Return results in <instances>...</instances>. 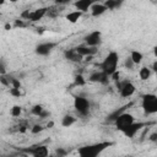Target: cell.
<instances>
[{"mask_svg":"<svg viewBox=\"0 0 157 157\" xmlns=\"http://www.w3.org/2000/svg\"><path fill=\"white\" fill-rule=\"evenodd\" d=\"M112 145H113V142H110V141H103V142L92 144V145H87V146L80 147L77 150V152H78V155L81 157H96V156L102 153L105 148H108Z\"/></svg>","mask_w":157,"mask_h":157,"instance_id":"cell-1","label":"cell"},{"mask_svg":"<svg viewBox=\"0 0 157 157\" xmlns=\"http://www.w3.org/2000/svg\"><path fill=\"white\" fill-rule=\"evenodd\" d=\"M118 63H119V54L117 52L112 50V52H109L107 54V56L99 64V69H101V71H103L104 74L110 76V74H113L117 70Z\"/></svg>","mask_w":157,"mask_h":157,"instance_id":"cell-2","label":"cell"},{"mask_svg":"<svg viewBox=\"0 0 157 157\" xmlns=\"http://www.w3.org/2000/svg\"><path fill=\"white\" fill-rule=\"evenodd\" d=\"M142 109L146 115L155 114L157 112V96L155 93L142 94Z\"/></svg>","mask_w":157,"mask_h":157,"instance_id":"cell-3","label":"cell"},{"mask_svg":"<svg viewBox=\"0 0 157 157\" xmlns=\"http://www.w3.org/2000/svg\"><path fill=\"white\" fill-rule=\"evenodd\" d=\"M74 108H75V110L77 112L78 115L87 117L88 113H90L91 104H90V101L87 98L81 97V96H76L74 98Z\"/></svg>","mask_w":157,"mask_h":157,"instance_id":"cell-4","label":"cell"},{"mask_svg":"<svg viewBox=\"0 0 157 157\" xmlns=\"http://www.w3.org/2000/svg\"><path fill=\"white\" fill-rule=\"evenodd\" d=\"M135 121V118L132 114L128 113V112H123L121 114H119L117 117V119L114 120V125L117 128V130L119 131H123L128 125H130L131 123Z\"/></svg>","mask_w":157,"mask_h":157,"instance_id":"cell-5","label":"cell"},{"mask_svg":"<svg viewBox=\"0 0 157 157\" xmlns=\"http://www.w3.org/2000/svg\"><path fill=\"white\" fill-rule=\"evenodd\" d=\"M148 125V123H141V121H139V123H131L130 125H128L121 132L126 136V137H129V139H132L144 126H147Z\"/></svg>","mask_w":157,"mask_h":157,"instance_id":"cell-6","label":"cell"},{"mask_svg":"<svg viewBox=\"0 0 157 157\" xmlns=\"http://www.w3.org/2000/svg\"><path fill=\"white\" fill-rule=\"evenodd\" d=\"M25 153H28V155H32L34 157H47L49 155V151H48V147L44 146V145H36V146H31L28 148H25L23 150Z\"/></svg>","mask_w":157,"mask_h":157,"instance_id":"cell-7","label":"cell"},{"mask_svg":"<svg viewBox=\"0 0 157 157\" xmlns=\"http://www.w3.org/2000/svg\"><path fill=\"white\" fill-rule=\"evenodd\" d=\"M85 44L90 45V47H98L102 42V33L99 31H92L90 32L85 38Z\"/></svg>","mask_w":157,"mask_h":157,"instance_id":"cell-8","label":"cell"},{"mask_svg":"<svg viewBox=\"0 0 157 157\" xmlns=\"http://www.w3.org/2000/svg\"><path fill=\"white\" fill-rule=\"evenodd\" d=\"M55 47H56V43H54V42H44V43H39L36 47L34 52L37 55L45 56V55H49Z\"/></svg>","mask_w":157,"mask_h":157,"instance_id":"cell-9","label":"cell"},{"mask_svg":"<svg viewBox=\"0 0 157 157\" xmlns=\"http://www.w3.org/2000/svg\"><path fill=\"white\" fill-rule=\"evenodd\" d=\"M135 85L129 81V80H125V81H121V86H120V90H119V93H120V97L123 98H129L131 97L134 93H135Z\"/></svg>","mask_w":157,"mask_h":157,"instance_id":"cell-10","label":"cell"},{"mask_svg":"<svg viewBox=\"0 0 157 157\" xmlns=\"http://www.w3.org/2000/svg\"><path fill=\"white\" fill-rule=\"evenodd\" d=\"M109 76L107 74H104L103 71H94L88 76V81L90 82H96V83H102V85H108L109 82Z\"/></svg>","mask_w":157,"mask_h":157,"instance_id":"cell-11","label":"cell"},{"mask_svg":"<svg viewBox=\"0 0 157 157\" xmlns=\"http://www.w3.org/2000/svg\"><path fill=\"white\" fill-rule=\"evenodd\" d=\"M94 2H98V0H76L74 2V6L77 11H81L83 13V12H87Z\"/></svg>","mask_w":157,"mask_h":157,"instance_id":"cell-12","label":"cell"},{"mask_svg":"<svg viewBox=\"0 0 157 157\" xmlns=\"http://www.w3.org/2000/svg\"><path fill=\"white\" fill-rule=\"evenodd\" d=\"M47 10H48V7H39V9H36L33 11H31L28 21L29 22H38V21H40L47 15Z\"/></svg>","mask_w":157,"mask_h":157,"instance_id":"cell-13","label":"cell"},{"mask_svg":"<svg viewBox=\"0 0 157 157\" xmlns=\"http://www.w3.org/2000/svg\"><path fill=\"white\" fill-rule=\"evenodd\" d=\"M75 49H76V52L80 54V55H82L83 58L85 56H90V55H94V54H97V52H98V49H97V47H90V45H77V47H75Z\"/></svg>","mask_w":157,"mask_h":157,"instance_id":"cell-14","label":"cell"},{"mask_svg":"<svg viewBox=\"0 0 157 157\" xmlns=\"http://www.w3.org/2000/svg\"><path fill=\"white\" fill-rule=\"evenodd\" d=\"M64 56L66 60L71 61V63H81L83 60V56L80 55L75 48H71V49H66L64 52Z\"/></svg>","mask_w":157,"mask_h":157,"instance_id":"cell-15","label":"cell"},{"mask_svg":"<svg viewBox=\"0 0 157 157\" xmlns=\"http://www.w3.org/2000/svg\"><path fill=\"white\" fill-rule=\"evenodd\" d=\"M132 105V103H128V104H125V105H123V107H120V108H118V109H115V110H113L108 117H107V119H105V123H114V120L117 119V117L119 115V114H121L123 112H125L129 107H131Z\"/></svg>","mask_w":157,"mask_h":157,"instance_id":"cell-16","label":"cell"},{"mask_svg":"<svg viewBox=\"0 0 157 157\" xmlns=\"http://www.w3.org/2000/svg\"><path fill=\"white\" fill-rule=\"evenodd\" d=\"M91 15L93 17H99L102 16L105 11H107V7L104 6V4H99V2H94L92 6H91Z\"/></svg>","mask_w":157,"mask_h":157,"instance_id":"cell-17","label":"cell"},{"mask_svg":"<svg viewBox=\"0 0 157 157\" xmlns=\"http://www.w3.org/2000/svg\"><path fill=\"white\" fill-rule=\"evenodd\" d=\"M103 4H104V6L107 7V10L113 11V10L119 9V7L124 4V0H104Z\"/></svg>","mask_w":157,"mask_h":157,"instance_id":"cell-18","label":"cell"},{"mask_svg":"<svg viewBox=\"0 0 157 157\" xmlns=\"http://www.w3.org/2000/svg\"><path fill=\"white\" fill-rule=\"evenodd\" d=\"M81 17H82V12H81V11H77V10L71 11V12H69V13L66 15V20H67L70 23H76Z\"/></svg>","mask_w":157,"mask_h":157,"instance_id":"cell-19","label":"cell"},{"mask_svg":"<svg viewBox=\"0 0 157 157\" xmlns=\"http://www.w3.org/2000/svg\"><path fill=\"white\" fill-rule=\"evenodd\" d=\"M59 6L60 5H54V6H49L48 7V10H47V15L45 16H48V17H50V18H55V17H58L59 15H60V12H61V10L59 9Z\"/></svg>","mask_w":157,"mask_h":157,"instance_id":"cell-20","label":"cell"},{"mask_svg":"<svg viewBox=\"0 0 157 157\" xmlns=\"http://www.w3.org/2000/svg\"><path fill=\"white\" fill-rule=\"evenodd\" d=\"M75 121H76V118H75L74 115H71V114H65V115L63 117V119H61V125H63L64 128H70L71 125L75 124Z\"/></svg>","mask_w":157,"mask_h":157,"instance_id":"cell-21","label":"cell"},{"mask_svg":"<svg viewBox=\"0 0 157 157\" xmlns=\"http://www.w3.org/2000/svg\"><path fill=\"white\" fill-rule=\"evenodd\" d=\"M151 75H152V70H151L148 66H142V67L139 70V76H140V78H141L142 81L148 80V78L151 77Z\"/></svg>","mask_w":157,"mask_h":157,"instance_id":"cell-22","label":"cell"},{"mask_svg":"<svg viewBox=\"0 0 157 157\" xmlns=\"http://www.w3.org/2000/svg\"><path fill=\"white\" fill-rule=\"evenodd\" d=\"M130 59L132 60V63H134L135 65H139V64H141V61H142V59H144V55H142V53L139 52V50H132V52L130 53Z\"/></svg>","mask_w":157,"mask_h":157,"instance_id":"cell-23","label":"cell"},{"mask_svg":"<svg viewBox=\"0 0 157 157\" xmlns=\"http://www.w3.org/2000/svg\"><path fill=\"white\" fill-rule=\"evenodd\" d=\"M86 85V78L83 77L82 74H76L75 77H74V86L76 87H81V86H85Z\"/></svg>","mask_w":157,"mask_h":157,"instance_id":"cell-24","label":"cell"},{"mask_svg":"<svg viewBox=\"0 0 157 157\" xmlns=\"http://www.w3.org/2000/svg\"><path fill=\"white\" fill-rule=\"evenodd\" d=\"M43 110H44V108H43V105H40V104H34V105L31 108V113H32L33 115H36V117H39V114H40Z\"/></svg>","mask_w":157,"mask_h":157,"instance_id":"cell-25","label":"cell"},{"mask_svg":"<svg viewBox=\"0 0 157 157\" xmlns=\"http://www.w3.org/2000/svg\"><path fill=\"white\" fill-rule=\"evenodd\" d=\"M21 113H22V107H21V105H13V107L11 108V110H10V114H11L13 118L20 117Z\"/></svg>","mask_w":157,"mask_h":157,"instance_id":"cell-26","label":"cell"},{"mask_svg":"<svg viewBox=\"0 0 157 157\" xmlns=\"http://www.w3.org/2000/svg\"><path fill=\"white\" fill-rule=\"evenodd\" d=\"M44 130V126L43 125H40V124H34L32 128H31V132L32 134H34V135H37V134H39V132H42Z\"/></svg>","mask_w":157,"mask_h":157,"instance_id":"cell-27","label":"cell"},{"mask_svg":"<svg viewBox=\"0 0 157 157\" xmlns=\"http://www.w3.org/2000/svg\"><path fill=\"white\" fill-rule=\"evenodd\" d=\"M10 86H11V87H15V88H21V82H20L18 78L11 76V77H10Z\"/></svg>","mask_w":157,"mask_h":157,"instance_id":"cell-28","label":"cell"},{"mask_svg":"<svg viewBox=\"0 0 157 157\" xmlns=\"http://www.w3.org/2000/svg\"><path fill=\"white\" fill-rule=\"evenodd\" d=\"M124 66H125L126 69H129V70H132V69H134V66H135V64L132 63V60L130 59V56L125 59V61H124Z\"/></svg>","mask_w":157,"mask_h":157,"instance_id":"cell-29","label":"cell"},{"mask_svg":"<svg viewBox=\"0 0 157 157\" xmlns=\"http://www.w3.org/2000/svg\"><path fill=\"white\" fill-rule=\"evenodd\" d=\"M21 88H15V87H11L10 88V94L11 96H13V97H21V91H20Z\"/></svg>","mask_w":157,"mask_h":157,"instance_id":"cell-30","label":"cell"},{"mask_svg":"<svg viewBox=\"0 0 157 157\" xmlns=\"http://www.w3.org/2000/svg\"><path fill=\"white\" fill-rule=\"evenodd\" d=\"M0 82H1L4 86H6V87H10V77L7 78L5 75H1V77H0Z\"/></svg>","mask_w":157,"mask_h":157,"instance_id":"cell-31","label":"cell"},{"mask_svg":"<svg viewBox=\"0 0 157 157\" xmlns=\"http://www.w3.org/2000/svg\"><path fill=\"white\" fill-rule=\"evenodd\" d=\"M113 81H119L120 80V72L118 71V70H115L113 74H110V76H109Z\"/></svg>","mask_w":157,"mask_h":157,"instance_id":"cell-32","label":"cell"},{"mask_svg":"<svg viewBox=\"0 0 157 157\" xmlns=\"http://www.w3.org/2000/svg\"><path fill=\"white\" fill-rule=\"evenodd\" d=\"M23 21H25V20H22V18H21V20H20V18H18V20H15L13 27H17V28H20V27H25V26H26V23H25Z\"/></svg>","mask_w":157,"mask_h":157,"instance_id":"cell-33","label":"cell"},{"mask_svg":"<svg viewBox=\"0 0 157 157\" xmlns=\"http://www.w3.org/2000/svg\"><path fill=\"white\" fill-rule=\"evenodd\" d=\"M29 12H31L29 10H25V11H22V12H21V15H20V16H21V18H22V20H26V21H28Z\"/></svg>","mask_w":157,"mask_h":157,"instance_id":"cell-34","label":"cell"},{"mask_svg":"<svg viewBox=\"0 0 157 157\" xmlns=\"http://www.w3.org/2000/svg\"><path fill=\"white\" fill-rule=\"evenodd\" d=\"M5 72H6L5 63H4V60H0V74H1V75H5Z\"/></svg>","mask_w":157,"mask_h":157,"instance_id":"cell-35","label":"cell"},{"mask_svg":"<svg viewBox=\"0 0 157 157\" xmlns=\"http://www.w3.org/2000/svg\"><path fill=\"white\" fill-rule=\"evenodd\" d=\"M49 115H50V113H49L48 110H45V109H44V110L39 114V117H38V118H40V119H45V118H48Z\"/></svg>","mask_w":157,"mask_h":157,"instance_id":"cell-36","label":"cell"},{"mask_svg":"<svg viewBox=\"0 0 157 157\" xmlns=\"http://www.w3.org/2000/svg\"><path fill=\"white\" fill-rule=\"evenodd\" d=\"M27 128H28L27 124H26V123H22V124L18 125V131H20V132H25V131L27 130Z\"/></svg>","mask_w":157,"mask_h":157,"instance_id":"cell-37","label":"cell"},{"mask_svg":"<svg viewBox=\"0 0 157 157\" xmlns=\"http://www.w3.org/2000/svg\"><path fill=\"white\" fill-rule=\"evenodd\" d=\"M55 155H56V156H65V155H66V151L63 150V148H58V150L55 151Z\"/></svg>","mask_w":157,"mask_h":157,"instance_id":"cell-38","label":"cell"},{"mask_svg":"<svg viewBox=\"0 0 157 157\" xmlns=\"http://www.w3.org/2000/svg\"><path fill=\"white\" fill-rule=\"evenodd\" d=\"M150 141H152V142H156L157 141V132L156 131L150 135Z\"/></svg>","mask_w":157,"mask_h":157,"instance_id":"cell-39","label":"cell"},{"mask_svg":"<svg viewBox=\"0 0 157 157\" xmlns=\"http://www.w3.org/2000/svg\"><path fill=\"white\" fill-rule=\"evenodd\" d=\"M150 69L152 70V72H156L157 71V61H153V64H152V66Z\"/></svg>","mask_w":157,"mask_h":157,"instance_id":"cell-40","label":"cell"},{"mask_svg":"<svg viewBox=\"0 0 157 157\" xmlns=\"http://www.w3.org/2000/svg\"><path fill=\"white\" fill-rule=\"evenodd\" d=\"M11 28H12V26H11L10 23H6V25H5V29H6V31H10Z\"/></svg>","mask_w":157,"mask_h":157,"instance_id":"cell-41","label":"cell"},{"mask_svg":"<svg viewBox=\"0 0 157 157\" xmlns=\"http://www.w3.org/2000/svg\"><path fill=\"white\" fill-rule=\"evenodd\" d=\"M53 1H54V4H56V5H61L64 0H53Z\"/></svg>","mask_w":157,"mask_h":157,"instance_id":"cell-42","label":"cell"},{"mask_svg":"<svg viewBox=\"0 0 157 157\" xmlns=\"http://www.w3.org/2000/svg\"><path fill=\"white\" fill-rule=\"evenodd\" d=\"M54 126V123L53 121H49L48 124H47V128H53Z\"/></svg>","mask_w":157,"mask_h":157,"instance_id":"cell-43","label":"cell"},{"mask_svg":"<svg viewBox=\"0 0 157 157\" xmlns=\"http://www.w3.org/2000/svg\"><path fill=\"white\" fill-rule=\"evenodd\" d=\"M70 1H71V0H64V1H63V4H61V5H67V4H69V2H70Z\"/></svg>","mask_w":157,"mask_h":157,"instance_id":"cell-44","label":"cell"},{"mask_svg":"<svg viewBox=\"0 0 157 157\" xmlns=\"http://www.w3.org/2000/svg\"><path fill=\"white\" fill-rule=\"evenodd\" d=\"M5 1H6V0H0V6H1V5H4V4H5Z\"/></svg>","mask_w":157,"mask_h":157,"instance_id":"cell-45","label":"cell"},{"mask_svg":"<svg viewBox=\"0 0 157 157\" xmlns=\"http://www.w3.org/2000/svg\"><path fill=\"white\" fill-rule=\"evenodd\" d=\"M10 1H11V2H16L17 0H10Z\"/></svg>","mask_w":157,"mask_h":157,"instance_id":"cell-46","label":"cell"},{"mask_svg":"<svg viewBox=\"0 0 157 157\" xmlns=\"http://www.w3.org/2000/svg\"><path fill=\"white\" fill-rule=\"evenodd\" d=\"M151 1H152V2H153V4H156V0H151Z\"/></svg>","mask_w":157,"mask_h":157,"instance_id":"cell-47","label":"cell"},{"mask_svg":"<svg viewBox=\"0 0 157 157\" xmlns=\"http://www.w3.org/2000/svg\"><path fill=\"white\" fill-rule=\"evenodd\" d=\"M0 18H1V13H0Z\"/></svg>","mask_w":157,"mask_h":157,"instance_id":"cell-48","label":"cell"}]
</instances>
